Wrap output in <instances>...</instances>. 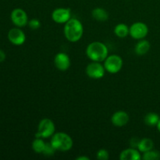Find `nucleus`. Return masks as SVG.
Segmentation results:
<instances>
[{"mask_svg":"<svg viewBox=\"0 0 160 160\" xmlns=\"http://www.w3.org/2000/svg\"><path fill=\"white\" fill-rule=\"evenodd\" d=\"M63 33L69 42H77L82 38L84 28L78 19L70 18L64 25Z\"/></svg>","mask_w":160,"mask_h":160,"instance_id":"nucleus-1","label":"nucleus"},{"mask_svg":"<svg viewBox=\"0 0 160 160\" xmlns=\"http://www.w3.org/2000/svg\"><path fill=\"white\" fill-rule=\"evenodd\" d=\"M86 55L92 61L103 62L109 56V50L102 42H93L86 48Z\"/></svg>","mask_w":160,"mask_h":160,"instance_id":"nucleus-2","label":"nucleus"},{"mask_svg":"<svg viewBox=\"0 0 160 160\" xmlns=\"http://www.w3.org/2000/svg\"><path fill=\"white\" fill-rule=\"evenodd\" d=\"M50 143L56 151L60 152L70 151L73 145L72 138L68 134L64 132L55 133L51 137Z\"/></svg>","mask_w":160,"mask_h":160,"instance_id":"nucleus-3","label":"nucleus"},{"mask_svg":"<svg viewBox=\"0 0 160 160\" xmlns=\"http://www.w3.org/2000/svg\"><path fill=\"white\" fill-rule=\"evenodd\" d=\"M56 133V125L54 122L48 118H44L39 122L38 131L35 138H42L45 139L51 138Z\"/></svg>","mask_w":160,"mask_h":160,"instance_id":"nucleus-4","label":"nucleus"},{"mask_svg":"<svg viewBox=\"0 0 160 160\" xmlns=\"http://www.w3.org/2000/svg\"><path fill=\"white\" fill-rule=\"evenodd\" d=\"M123 59L118 55H110L104 60V67L106 71L109 73H117L123 67Z\"/></svg>","mask_w":160,"mask_h":160,"instance_id":"nucleus-5","label":"nucleus"},{"mask_svg":"<svg viewBox=\"0 0 160 160\" xmlns=\"http://www.w3.org/2000/svg\"><path fill=\"white\" fill-rule=\"evenodd\" d=\"M85 72L88 77L92 79H101L104 77L106 69H105L104 65L101 63V62L92 61L87 66Z\"/></svg>","mask_w":160,"mask_h":160,"instance_id":"nucleus-6","label":"nucleus"},{"mask_svg":"<svg viewBox=\"0 0 160 160\" xmlns=\"http://www.w3.org/2000/svg\"><path fill=\"white\" fill-rule=\"evenodd\" d=\"M148 33V28L143 22H135L130 27L129 35L136 40L144 39Z\"/></svg>","mask_w":160,"mask_h":160,"instance_id":"nucleus-7","label":"nucleus"},{"mask_svg":"<svg viewBox=\"0 0 160 160\" xmlns=\"http://www.w3.org/2000/svg\"><path fill=\"white\" fill-rule=\"evenodd\" d=\"M11 20L12 23L17 28H23V27L28 25V17L27 12L20 8L14 9L11 12L10 15Z\"/></svg>","mask_w":160,"mask_h":160,"instance_id":"nucleus-8","label":"nucleus"},{"mask_svg":"<svg viewBox=\"0 0 160 160\" xmlns=\"http://www.w3.org/2000/svg\"><path fill=\"white\" fill-rule=\"evenodd\" d=\"M52 18L56 23L65 24L71 18V11L67 8H57L52 12Z\"/></svg>","mask_w":160,"mask_h":160,"instance_id":"nucleus-9","label":"nucleus"},{"mask_svg":"<svg viewBox=\"0 0 160 160\" xmlns=\"http://www.w3.org/2000/svg\"><path fill=\"white\" fill-rule=\"evenodd\" d=\"M8 39L13 45H21L26 41V35L20 28H14L8 32Z\"/></svg>","mask_w":160,"mask_h":160,"instance_id":"nucleus-10","label":"nucleus"},{"mask_svg":"<svg viewBox=\"0 0 160 160\" xmlns=\"http://www.w3.org/2000/svg\"><path fill=\"white\" fill-rule=\"evenodd\" d=\"M55 67L61 71H66L70 67V59L67 54L64 52H59L54 58Z\"/></svg>","mask_w":160,"mask_h":160,"instance_id":"nucleus-11","label":"nucleus"},{"mask_svg":"<svg viewBox=\"0 0 160 160\" xmlns=\"http://www.w3.org/2000/svg\"><path fill=\"white\" fill-rule=\"evenodd\" d=\"M130 120V117L128 113L125 111L119 110L114 112L111 117V122L116 127H123L128 124Z\"/></svg>","mask_w":160,"mask_h":160,"instance_id":"nucleus-12","label":"nucleus"},{"mask_svg":"<svg viewBox=\"0 0 160 160\" xmlns=\"http://www.w3.org/2000/svg\"><path fill=\"white\" fill-rule=\"evenodd\" d=\"M142 156L138 148H131L123 150L120 154V160H141Z\"/></svg>","mask_w":160,"mask_h":160,"instance_id":"nucleus-13","label":"nucleus"},{"mask_svg":"<svg viewBox=\"0 0 160 160\" xmlns=\"http://www.w3.org/2000/svg\"><path fill=\"white\" fill-rule=\"evenodd\" d=\"M150 48H151V45L148 41L141 39L135 45L134 52L138 56H144L148 53V52L150 50Z\"/></svg>","mask_w":160,"mask_h":160,"instance_id":"nucleus-14","label":"nucleus"},{"mask_svg":"<svg viewBox=\"0 0 160 160\" xmlns=\"http://www.w3.org/2000/svg\"><path fill=\"white\" fill-rule=\"evenodd\" d=\"M92 16L95 20L100 22L106 21L109 18V14H108L107 11L103 8L100 7L94 9L92 12Z\"/></svg>","mask_w":160,"mask_h":160,"instance_id":"nucleus-15","label":"nucleus"},{"mask_svg":"<svg viewBox=\"0 0 160 160\" xmlns=\"http://www.w3.org/2000/svg\"><path fill=\"white\" fill-rule=\"evenodd\" d=\"M153 148H154L153 141L150 138H147L139 141L138 145V149L140 151V152L142 153L153 149Z\"/></svg>","mask_w":160,"mask_h":160,"instance_id":"nucleus-16","label":"nucleus"},{"mask_svg":"<svg viewBox=\"0 0 160 160\" xmlns=\"http://www.w3.org/2000/svg\"><path fill=\"white\" fill-rule=\"evenodd\" d=\"M129 33L130 28L124 23H119L114 28V34L118 38H126L127 36L129 35Z\"/></svg>","mask_w":160,"mask_h":160,"instance_id":"nucleus-17","label":"nucleus"},{"mask_svg":"<svg viewBox=\"0 0 160 160\" xmlns=\"http://www.w3.org/2000/svg\"><path fill=\"white\" fill-rule=\"evenodd\" d=\"M45 144L46 143L44 142L43 138H35L32 142L31 146H32V149L34 150V152L42 154L44 149H45Z\"/></svg>","mask_w":160,"mask_h":160,"instance_id":"nucleus-18","label":"nucleus"},{"mask_svg":"<svg viewBox=\"0 0 160 160\" xmlns=\"http://www.w3.org/2000/svg\"><path fill=\"white\" fill-rule=\"evenodd\" d=\"M159 119V116L156 112H148L145 115L144 120H145V123L146 125L150 127H154L157 125Z\"/></svg>","mask_w":160,"mask_h":160,"instance_id":"nucleus-19","label":"nucleus"},{"mask_svg":"<svg viewBox=\"0 0 160 160\" xmlns=\"http://www.w3.org/2000/svg\"><path fill=\"white\" fill-rule=\"evenodd\" d=\"M142 159L144 160H158L160 159V152L156 150H149L143 153Z\"/></svg>","mask_w":160,"mask_h":160,"instance_id":"nucleus-20","label":"nucleus"},{"mask_svg":"<svg viewBox=\"0 0 160 160\" xmlns=\"http://www.w3.org/2000/svg\"><path fill=\"white\" fill-rule=\"evenodd\" d=\"M56 152V150L55 149L54 147L52 145V144L49 142L45 144V149H44L43 152L42 154L45 156H54L55 152Z\"/></svg>","mask_w":160,"mask_h":160,"instance_id":"nucleus-21","label":"nucleus"},{"mask_svg":"<svg viewBox=\"0 0 160 160\" xmlns=\"http://www.w3.org/2000/svg\"><path fill=\"white\" fill-rule=\"evenodd\" d=\"M96 158L98 160H108L109 159V152L104 148L99 149L96 153Z\"/></svg>","mask_w":160,"mask_h":160,"instance_id":"nucleus-22","label":"nucleus"},{"mask_svg":"<svg viewBox=\"0 0 160 160\" xmlns=\"http://www.w3.org/2000/svg\"><path fill=\"white\" fill-rule=\"evenodd\" d=\"M28 25L31 30H33V31H36V30L40 28L41 22L40 20H38V19H31V20H28Z\"/></svg>","mask_w":160,"mask_h":160,"instance_id":"nucleus-23","label":"nucleus"},{"mask_svg":"<svg viewBox=\"0 0 160 160\" xmlns=\"http://www.w3.org/2000/svg\"><path fill=\"white\" fill-rule=\"evenodd\" d=\"M6 53L4 51H2V49H0V63L2 62H4L5 59H6Z\"/></svg>","mask_w":160,"mask_h":160,"instance_id":"nucleus-24","label":"nucleus"},{"mask_svg":"<svg viewBox=\"0 0 160 160\" xmlns=\"http://www.w3.org/2000/svg\"><path fill=\"white\" fill-rule=\"evenodd\" d=\"M77 160H90V158H88V156H79L76 159Z\"/></svg>","mask_w":160,"mask_h":160,"instance_id":"nucleus-25","label":"nucleus"},{"mask_svg":"<svg viewBox=\"0 0 160 160\" xmlns=\"http://www.w3.org/2000/svg\"><path fill=\"white\" fill-rule=\"evenodd\" d=\"M156 127H157V129H158V131H159V132H160V119H159V122H158L157 125H156Z\"/></svg>","mask_w":160,"mask_h":160,"instance_id":"nucleus-26","label":"nucleus"}]
</instances>
